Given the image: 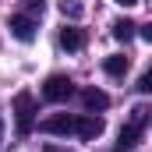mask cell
<instances>
[{
  "instance_id": "9a60e30c",
  "label": "cell",
  "mask_w": 152,
  "mask_h": 152,
  "mask_svg": "<svg viewBox=\"0 0 152 152\" xmlns=\"http://www.w3.org/2000/svg\"><path fill=\"white\" fill-rule=\"evenodd\" d=\"M42 152H64V149H57V145H46V149H42Z\"/></svg>"
},
{
  "instance_id": "7a4b0ae2",
  "label": "cell",
  "mask_w": 152,
  "mask_h": 152,
  "mask_svg": "<svg viewBox=\"0 0 152 152\" xmlns=\"http://www.w3.org/2000/svg\"><path fill=\"white\" fill-rule=\"evenodd\" d=\"M71 96H75V85H71L67 75H50L42 81V99L46 103H67Z\"/></svg>"
},
{
  "instance_id": "4fadbf2b",
  "label": "cell",
  "mask_w": 152,
  "mask_h": 152,
  "mask_svg": "<svg viewBox=\"0 0 152 152\" xmlns=\"http://www.w3.org/2000/svg\"><path fill=\"white\" fill-rule=\"evenodd\" d=\"M138 92H142V96H149V92H152V75H149V71L138 78Z\"/></svg>"
},
{
  "instance_id": "3957f363",
  "label": "cell",
  "mask_w": 152,
  "mask_h": 152,
  "mask_svg": "<svg viewBox=\"0 0 152 152\" xmlns=\"http://www.w3.org/2000/svg\"><path fill=\"white\" fill-rule=\"evenodd\" d=\"M14 117H18V134H28L32 120H36V96L32 92H18L14 96Z\"/></svg>"
},
{
  "instance_id": "2e32d148",
  "label": "cell",
  "mask_w": 152,
  "mask_h": 152,
  "mask_svg": "<svg viewBox=\"0 0 152 152\" xmlns=\"http://www.w3.org/2000/svg\"><path fill=\"white\" fill-rule=\"evenodd\" d=\"M0 142H4V120H0Z\"/></svg>"
},
{
  "instance_id": "8992f818",
  "label": "cell",
  "mask_w": 152,
  "mask_h": 152,
  "mask_svg": "<svg viewBox=\"0 0 152 152\" xmlns=\"http://www.w3.org/2000/svg\"><path fill=\"white\" fill-rule=\"evenodd\" d=\"M11 36L18 39V42H32V39H36V18L14 14V18H11Z\"/></svg>"
},
{
  "instance_id": "30bf717a",
  "label": "cell",
  "mask_w": 152,
  "mask_h": 152,
  "mask_svg": "<svg viewBox=\"0 0 152 152\" xmlns=\"http://www.w3.org/2000/svg\"><path fill=\"white\" fill-rule=\"evenodd\" d=\"M134 21H127V18H120V21H113V36L120 39V42H127V39H134Z\"/></svg>"
},
{
  "instance_id": "5bb4252c",
  "label": "cell",
  "mask_w": 152,
  "mask_h": 152,
  "mask_svg": "<svg viewBox=\"0 0 152 152\" xmlns=\"http://www.w3.org/2000/svg\"><path fill=\"white\" fill-rule=\"evenodd\" d=\"M113 4H120V7H134L138 0H113Z\"/></svg>"
},
{
  "instance_id": "6da1fadb",
  "label": "cell",
  "mask_w": 152,
  "mask_h": 152,
  "mask_svg": "<svg viewBox=\"0 0 152 152\" xmlns=\"http://www.w3.org/2000/svg\"><path fill=\"white\" fill-rule=\"evenodd\" d=\"M145 124H149V110L145 106H134L131 110V120L120 127V142H117V149H134L138 142H142V134H145Z\"/></svg>"
},
{
  "instance_id": "277c9868",
  "label": "cell",
  "mask_w": 152,
  "mask_h": 152,
  "mask_svg": "<svg viewBox=\"0 0 152 152\" xmlns=\"http://www.w3.org/2000/svg\"><path fill=\"white\" fill-rule=\"evenodd\" d=\"M103 117L99 113H81V117H75V134L81 138V142H96L99 134H103Z\"/></svg>"
},
{
  "instance_id": "52a82bcc",
  "label": "cell",
  "mask_w": 152,
  "mask_h": 152,
  "mask_svg": "<svg viewBox=\"0 0 152 152\" xmlns=\"http://www.w3.org/2000/svg\"><path fill=\"white\" fill-rule=\"evenodd\" d=\"M81 106H85V113H103L110 106V96L103 88H85L81 92Z\"/></svg>"
},
{
  "instance_id": "8fae6325",
  "label": "cell",
  "mask_w": 152,
  "mask_h": 152,
  "mask_svg": "<svg viewBox=\"0 0 152 152\" xmlns=\"http://www.w3.org/2000/svg\"><path fill=\"white\" fill-rule=\"evenodd\" d=\"M60 14H64V18H81L85 7H81L78 0H60Z\"/></svg>"
},
{
  "instance_id": "9c48e42d",
  "label": "cell",
  "mask_w": 152,
  "mask_h": 152,
  "mask_svg": "<svg viewBox=\"0 0 152 152\" xmlns=\"http://www.w3.org/2000/svg\"><path fill=\"white\" fill-rule=\"evenodd\" d=\"M60 46H64V50H71V53H75V50H81V46H85V32H81V28H75V25L60 28Z\"/></svg>"
},
{
  "instance_id": "5b68a950",
  "label": "cell",
  "mask_w": 152,
  "mask_h": 152,
  "mask_svg": "<svg viewBox=\"0 0 152 152\" xmlns=\"http://www.w3.org/2000/svg\"><path fill=\"white\" fill-rule=\"evenodd\" d=\"M39 131H42V134L67 138V134H75V117L71 113H53V117H46V120L39 124Z\"/></svg>"
},
{
  "instance_id": "7c38bea8",
  "label": "cell",
  "mask_w": 152,
  "mask_h": 152,
  "mask_svg": "<svg viewBox=\"0 0 152 152\" xmlns=\"http://www.w3.org/2000/svg\"><path fill=\"white\" fill-rule=\"evenodd\" d=\"M25 11H28V18H42L46 4H42V0H25Z\"/></svg>"
},
{
  "instance_id": "ba28073f",
  "label": "cell",
  "mask_w": 152,
  "mask_h": 152,
  "mask_svg": "<svg viewBox=\"0 0 152 152\" xmlns=\"http://www.w3.org/2000/svg\"><path fill=\"white\" fill-rule=\"evenodd\" d=\"M127 67H131V60H127L124 53H113V57L103 60V71H106L110 78H124V75H127Z\"/></svg>"
}]
</instances>
